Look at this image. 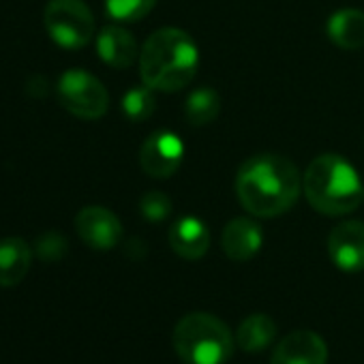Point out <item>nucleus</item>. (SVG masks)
I'll return each mask as SVG.
<instances>
[{
    "mask_svg": "<svg viewBox=\"0 0 364 364\" xmlns=\"http://www.w3.org/2000/svg\"><path fill=\"white\" fill-rule=\"evenodd\" d=\"M302 191L317 213L343 217L360 206L364 187L349 161L338 154H319L304 171Z\"/></svg>",
    "mask_w": 364,
    "mask_h": 364,
    "instance_id": "obj_3",
    "label": "nucleus"
},
{
    "mask_svg": "<svg viewBox=\"0 0 364 364\" xmlns=\"http://www.w3.org/2000/svg\"><path fill=\"white\" fill-rule=\"evenodd\" d=\"M277 323L270 315L264 313H253L236 330V345L247 351V353H257L264 351L274 338H277Z\"/></svg>",
    "mask_w": 364,
    "mask_h": 364,
    "instance_id": "obj_16",
    "label": "nucleus"
},
{
    "mask_svg": "<svg viewBox=\"0 0 364 364\" xmlns=\"http://www.w3.org/2000/svg\"><path fill=\"white\" fill-rule=\"evenodd\" d=\"M43 24L52 41L65 50L86 48L95 37V18L84 0H50Z\"/></svg>",
    "mask_w": 364,
    "mask_h": 364,
    "instance_id": "obj_5",
    "label": "nucleus"
},
{
    "mask_svg": "<svg viewBox=\"0 0 364 364\" xmlns=\"http://www.w3.org/2000/svg\"><path fill=\"white\" fill-rule=\"evenodd\" d=\"M33 264V251L26 240L9 236L0 240V287H14L24 281Z\"/></svg>",
    "mask_w": 364,
    "mask_h": 364,
    "instance_id": "obj_14",
    "label": "nucleus"
},
{
    "mask_svg": "<svg viewBox=\"0 0 364 364\" xmlns=\"http://www.w3.org/2000/svg\"><path fill=\"white\" fill-rule=\"evenodd\" d=\"M139 213L144 215L146 221H165L171 213V200L161 191H148L139 200Z\"/></svg>",
    "mask_w": 364,
    "mask_h": 364,
    "instance_id": "obj_21",
    "label": "nucleus"
},
{
    "mask_svg": "<svg viewBox=\"0 0 364 364\" xmlns=\"http://www.w3.org/2000/svg\"><path fill=\"white\" fill-rule=\"evenodd\" d=\"M169 247L182 259H200L210 247V232L198 217H182L169 228Z\"/></svg>",
    "mask_w": 364,
    "mask_h": 364,
    "instance_id": "obj_12",
    "label": "nucleus"
},
{
    "mask_svg": "<svg viewBox=\"0 0 364 364\" xmlns=\"http://www.w3.org/2000/svg\"><path fill=\"white\" fill-rule=\"evenodd\" d=\"M171 343L187 364H225L234 353L236 336L217 315L189 313L176 323Z\"/></svg>",
    "mask_w": 364,
    "mask_h": 364,
    "instance_id": "obj_4",
    "label": "nucleus"
},
{
    "mask_svg": "<svg viewBox=\"0 0 364 364\" xmlns=\"http://www.w3.org/2000/svg\"><path fill=\"white\" fill-rule=\"evenodd\" d=\"M154 105H156L154 90L146 84L129 88L122 97V114L131 122H144L146 118H150L154 112Z\"/></svg>",
    "mask_w": 364,
    "mask_h": 364,
    "instance_id": "obj_18",
    "label": "nucleus"
},
{
    "mask_svg": "<svg viewBox=\"0 0 364 364\" xmlns=\"http://www.w3.org/2000/svg\"><path fill=\"white\" fill-rule=\"evenodd\" d=\"M328 345L311 330H296L283 336L272 351L270 364H326Z\"/></svg>",
    "mask_w": 364,
    "mask_h": 364,
    "instance_id": "obj_10",
    "label": "nucleus"
},
{
    "mask_svg": "<svg viewBox=\"0 0 364 364\" xmlns=\"http://www.w3.org/2000/svg\"><path fill=\"white\" fill-rule=\"evenodd\" d=\"M328 39L341 50H362L364 48V14L358 9H341L330 16L326 24Z\"/></svg>",
    "mask_w": 364,
    "mask_h": 364,
    "instance_id": "obj_15",
    "label": "nucleus"
},
{
    "mask_svg": "<svg viewBox=\"0 0 364 364\" xmlns=\"http://www.w3.org/2000/svg\"><path fill=\"white\" fill-rule=\"evenodd\" d=\"M362 200H364V193H362Z\"/></svg>",
    "mask_w": 364,
    "mask_h": 364,
    "instance_id": "obj_22",
    "label": "nucleus"
},
{
    "mask_svg": "<svg viewBox=\"0 0 364 364\" xmlns=\"http://www.w3.org/2000/svg\"><path fill=\"white\" fill-rule=\"evenodd\" d=\"M75 230L84 245L97 251H109L122 240L118 217L103 206H86L75 217Z\"/></svg>",
    "mask_w": 364,
    "mask_h": 364,
    "instance_id": "obj_8",
    "label": "nucleus"
},
{
    "mask_svg": "<svg viewBox=\"0 0 364 364\" xmlns=\"http://www.w3.org/2000/svg\"><path fill=\"white\" fill-rule=\"evenodd\" d=\"M221 112V99L217 95V90L213 88H198L187 97V105H185V116L193 127H204L217 120Z\"/></svg>",
    "mask_w": 364,
    "mask_h": 364,
    "instance_id": "obj_17",
    "label": "nucleus"
},
{
    "mask_svg": "<svg viewBox=\"0 0 364 364\" xmlns=\"http://www.w3.org/2000/svg\"><path fill=\"white\" fill-rule=\"evenodd\" d=\"M328 255L343 272L364 270V223L345 221L328 236Z\"/></svg>",
    "mask_w": 364,
    "mask_h": 364,
    "instance_id": "obj_9",
    "label": "nucleus"
},
{
    "mask_svg": "<svg viewBox=\"0 0 364 364\" xmlns=\"http://www.w3.org/2000/svg\"><path fill=\"white\" fill-rule=\"evenodd\" d=\"M156 5V0H105V11L114 22L131 24L144 20Z\"/></svg>",
    "mask_w": 364,
    "mask_h": 364,
    "instance_id": "obj_19",
    "label": "nucleus"
},
{
    "mask_svg": "<svg viewBox=\"0 0 364 364\" xmlns=\"http://www.w3.org/2000/svg\"><path fill=\"white\" fill-rule=\"evenodd\" d=\"M182 156H185V146L180 137L169 131H156L139 148V167L150 178L163 180L178 171Z\"/></svg>",
    "mask_w": 364,
    "mask_h": 364,
    "instance_id": "obj_7",
    "label": "nucleus"
},
{
    "mask_svg": "<svg viewBox=\"0 0 364 364\" xmlns=\"http://www.w3.org/2000/svg\"><path fill=\"white\" fill-rule=\"evenodd\" d=\"M264 242L262 228L253 219H234L225 225L221 236V247L225 255L234 262H249L253 259Z\"/></svg>",
    "mask_w": 364,
    "mask_h": 364,
    "instance_id": "obj_11",
    "label": "nucleus"
},
{
    "mask_svg": "<svg viewBox=\"0 0 364 364\" xmlns=\"http://www.w3.org/2000/svg\"><path fill=\"white\" fill-rule=\"evenodd\" d=\"M99 58L114 69H127L137 60V43L122 26H105L97 37Z\"/></svg>",
    "mask_w": 364,
    "mask_h": 364,
    "instance_id": "obj_13",
    "label": "nucleus"
},
{
    "mask_svg": "<svg viewBox=\"0 0 364 364\" xmlns=\"http://www.w3.org/2000/svg\"><path fill=\"white\" fill-rule=\"evenodd\" d=\"M35 253L43 262H58L69 253V240L58 232H46L37 238Z\"/></svg>",
    "mask_w": 364,
    "mask_h": 364,
    "instance_id": "obj_20",
    "label": "nucleus"
},
{
    "mask_svg": "<svg viewBox=\"0 0 364 364\" xmlns=\"http://www.w3.org/2000/svg\"><path fill=\"white\" fill-rule=\"evenodd\" d=\"M56 92L63 107L84 120H97L109 107V95L105 86L84 69L65 71L58 80Z\"/></svg>",
    "mask_w": 364,
    "mask_h": 364,
    "instance_id": "obj_6",
    "label": "nucleus"
},
{
    "mask_svg": "<svg viewBox=\"0 0 364 364\" xmlns=\"http://www.w3.org/2000/svg\"><path fill=\"white\" fill-rule=\"evenodd\" d=\"M200 65V52L193 37L180 28H161L152 33L139 52L141 82L159 92L182 90Z\"/></svg>",
    "mask_w": 364,
    "mask_h": 364,
    "instance_id": "obj_2",
    "label": "nucleus"
},
{
    "mask_svg": "<svg viewBox=\"0 0 364 364\" xmlns=\"http://www.w3.org/2000/svg\"><path fill=\"white\" fill-rule=\"evenodd\" d=\"M302 180L298 167L279 154H255L236 176V196L247 213L259 219L285 215L298 200Z\"/></svg>",
    "mask_w": 364,
    "mask_h": 364,
    "instance_id": "obj_1",
    "label": "nucleus"
}]
</instances>
